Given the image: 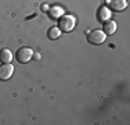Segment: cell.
Segmentation results:
<instances>
[{
	"mask_svg": "<svg viewBox=\"0 0 130 125\" xmlns=\"http://www.w3.org/2000/svg\"><path fill=\"white\" fill-rule=\"evenodd\" d=\"M105 36L107 35L100 29H94V31H91V32H87L89 43H90V45H94V46H98L100 43H103L105 40Z\"/></svg>",
	"mask_w": 130,
	"mask_h": 125,
	"instance_id": "obj_1",
	"label": "cell"
},
{
	"mask_svg": "<svg viewBox=\"0 0 130 125\" xmlns=\"http://www.w3.org/2000/svg\"><path fill=\"white\" fill-rule=\"evenodd\" d=\"M75 27V17L72 15H62L60 18V22H58V28L64 32H69L73 29Z\"/></svg>",
	"mask_w": 130,
	"mask_h": 125,
	"instance_id": "obj_2",
	"label": "cell"
},
{
	"mask_svg": "<svg viewBox=\"0 0 130 125\" xmlns=\"http://www.w3.org/2000/svg\"><path fill=\"white\" fill-rule=\"evenodd\" d=\"M15 57H17L18 62H21V64H25V62H28L30 58L33 57V50L29 49V47H21V49L17 52Z\"/></svg>",
	"mask_w": 130,
	"mask_h": 125,
	"instance_id": "obj_3",
	"label": "cell"
},
{
	"mask_svg": "<svg viewBox=\"0 0 130 125\" xmlns=\"http://www.w3.org/2000/svg\"><path fill=\"white\" fill-rule=\"evenodd\" d=\"M127 2L126 0H105V7L109 8L111 11H122L126 8Z\"/></svg>",
	"mask_w": 130,
	"mask_h": 125,
	"instance_id": "obj_4",
	"label": "cell"
},
{
	"mask_svg": "<svg viewBox=\"0 0 130 125\" xmlns=\"http://www.w3.org/2000/svg\"><path fill=\"white\" fill-rule=\"evenodd\" d=\"M14 72V67L7 62V64H3L0 65V81H7L11 78V75Z\"/></svg>",
	"mask_w": 130,
	"mask_h": 125,
	"instance_id": "obj_5",
	"label": "cell"
},
{
	"mask_svg": "<svg viewBox=\"0 0 130 125\" xmlns=\"http://www.w3.org/2000/svg\"><path fill=\"white\" fill-rule=\"evenodd\" d=\"M116 31V22L112 20H107L104 22V27H103V32L105 35H112V33H115Z\"/></svg>",
	"mask_w": 130,
	"mask_h": 125,
	"instance_id": "obj_6",
	"label": "cell"
},
{
	"mask_svg": "<svg viewBox=\"0 0 130 125\" xmlns=\"http://www.w3.org/2000/svg\"><path fill=\"white\" fill-rule=\"evenodd\" d=\"M13 60V53L10 52L8 49H2L0 50V61L4 62V64H7V62H10Z\"/></svg>",
	"mask_w": 130,
	"mask_h": 125,
	"instance_id": "obj_7",
	"label": "cell"
},
{
	"mask_svg": "<svg viewBox=\"0 0 130 125\" xmlns=\"http://www.w3.org/2000/svg\"><path fill=\"white\" fill-rule=\"evenodd\" d=\"M109 17H111V10L107 8L105 6L101 7L100 10H98V12H97V18L100 21H107V20H109Z\"/></svg>",
	"mask_w": 130,
	"mask_h": 125,
	"instance_id": "obj_8",
	"label": "cell"
},
{
	"mask_svg": "<svg viewBox=\"0 0 130 125\" xmlns=\"http://www.w3.org/2000/svg\"><path fill=\"white\" fill-rule=\"evenodd\" d=\"M61 36V29L58 27H51L50 29L47 31V38L51 40H55Z\"/></svg>",
	"mask_w": 130,
	"mask_h": 125,
	"instance_id": "obj_9",
	"label": "cell"
},
{
	"mask_svg": "<svg viewBox=\"0 0 130 125\" xmlns=\"http://www.w3.org/2000/svg\"><path fill=\"white\" fill-rule=\"evenodd\" d=\"M48 14H50V17L53 20H55V18H60L61 15L64 14V11H62V8H60V7H51L50 11H48Z\"/></svg>",
	"mask_w": 130,
	"mask_h": 125,
	"instance_id": "obj_10",
	"label": "cell"
}]
</instances>
